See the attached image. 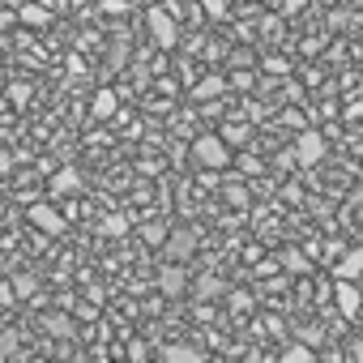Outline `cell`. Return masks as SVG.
I'll return each mask as SVG.
<instances>
[{
	"label": "cell",
	"instance_id": "5",
	"mask_svg": "<svg viewBox=\"0 0 363 363\" xmlns=\"http://www.w3.org/2000/svg\"><path fill=\"white\" fill-rule=\"evenodd\" d=\"M162 252H167L171 261H189V257L197 252V231H193V227H171L167 240H162Z\"/></svg>",
	"mask_w": 363,
	"mask_h": 363
},
{
	"label": "cell",
	"instance_id": "36",
	"mask_svg": "<svg viewBox=\"0 0 363 363\" xmlns=\"http://www.w3.org/2000/svg\"><path fill=\"white\" fill-rule=\"evenodd\" d=\"M5 103H9V99H5V94H0V111H5Z\"/></svg>",
	"mask_w": 363,
	"mask_h": 363
},
{
	"label": "cell",
	"instance_id": "3",
	"mask_svg": "<svg viewBox=\"0 0 363 363\" xmlns=\"http://www.w3.org/2000/svg\"><path fill=\"white\" fill-rule=\"evenodd\" d=\"M325 154H329V141H325V133H316V128H303V133L295 137V145H291V158H295L299 167H316Z\"/></svg>",
	"mask_w": 363,
	"mask_h": 363
},
{
	"label": "cell",
	"instance_id": "19",
	"mask_svg": "<svg viewBox=\"0 0 363 363\" xmlns=\"http://www.w3.org/2000/svg\"><path fill=\"white\" fill-rule=\"evenodd\" d=\"M124 231H128V218H124V214H111V218H103V235H107V240H120Z\"/></svg>",
	"mask_w": 363,
	"mask_h": 363
},
{
	"label": "cell",
	"instance_id": "4",
	"mask_svg": "<svg viewBox=\"0 0 363 363\" xmlns=\"http://www.w3.org/2000/svg\"><path fill=\"white\" fill-rule=\"evenodd\" d=\"M26 218H30V227L43 231V235H65V214H60L52 201H35V206L26 210Z\"/></svg>",
	"mask_w": 363,
	"mask_h": 363
},
{
	"label": "cell",
	"instance_id": "33",
	"mask_svg": "<svg viewBox=\"0 0 363 363\" xmlns=\"http://www.w3.org/2000/svg\"><path fill=\"white\" fill-rule=\"evenodd\" d=\"M103 9H107V13H124L128 5H124V0H103Z\"/></svg>",
	"mask_w": 363,
	"mask_h": 363
},
{
	"label": "cell",
	"instance_id": "35",
	"mask_svg": "<svg viewBox=\"0 0 363 363\" xmlns=\"http://www.w3.org/2000/svg\"><path fill=\"white\" fill-rule=\"evenodd\" d=\"M141 5H162V0H141Z\"/></svg>",
	"mask_w": 363,
	"mask_h": 363
},
{
	"label": "cell",
	"instance_id": "11",
	"mask_svg": "<svg viewBox=\"0 0 363 363\" xmlns=\"http://www.w3.org/2000/svg\"><path fill=\"white\" fill-rule=\"evenodd\" d=\"M18 22H22V26H30V30H43V26L52 22V9H48V5H39V0H26V5L18 9Z\"/></svg>",
	"mask_w": 363,
	"mask_h": 363
},
{
	"label": "cell",
	"instance_id": "31",
	"mask_svg": "<svg viewBox=\"0 0 363 363\" xmlns=\"http://www.w3.org/2000/svg\"><path fill=\"white\" fill-rule=\"evenodd\" d=\"M13 286H18V295H22V299H26V295H30V291H35V278H30V274H26V278H18V282H13Z\"/></svg>",
	"mask_w": 363,
	"mask_h": 363
},
{
	"label": "cell",
	"instance_id": "10",
	"mask_svg": "<svg viewBox=\"0 0 363 363\" xmlns=\"http://www.w3.org/2000/svg\"><path fill=\"white\" fill-rule=\"evenodd\" d=\"M218 94H227V77H223V73H210V77H201V82L189 90L193 103H214Z\"/></svg>",
	"mask_w": 363,
	"mask_h": 363
},
{
	"label": "cell",
	"instance_id": "17",
	"mask_svg": "<svg viewBox=\"0 0 363 363\" xmlns=\"http://www.w3.org/2000/svg\"><path fill=\"white\" fill-rule=\"evenodd\" d=\"M201 13L210 22H227L231 18V0H201Z\"/></svg>",
	"mask_w": 363,
	"mask_h": 363
},
{
	"label": "cell",
	"instance_id": "6",
	"mask_svg": "<svg viewBox=\"0 0 363 363\" xmlns=\"http://www.w3.org/2000/svg\"><path fill=\"white\" fill-rule=\"evenodd\" d=\"M193 282H189V269L179 265V261H171V265H162L158 269V295H167V299H179Z\"/></svg>",
	"mask_w": 363,
	"mask_h": 363
},
{
	"label": "cell",
	"instance_id": "22",
	"mask_svg": "<svg viewBox=\"0 0 363 363\" xmlns=\"http://www.w3.org/2000/svg\"><path fill=\"white\" fill-rule=\"evenodd\" d=\"M5 99H9V103H18V107H26V103H30V86H22V82H13Z\"/></svg>",
	"mask_w": 363,
	"mask_h": 363
},
{
	"label": "cell",
	"instance_id": "32",
	"mask_svg": "<svg viewBox=\"0 0 363 363\" xmlns=\"http://www.w3.org/2000/svg\"><path fill=\"white\" fill-rule=\"evenodd\" d=\"M248 65H252V56H248V52H235V56H231V69H248Z\"/></svg>",
	"mask_w": 363,
	"mask_h": 363
},
{
	"label": "cell",
	"instance_id": "14",
	"mask_svg": "<svg viewBox=\"0 0 363 363\" xmlns=\"http://www.w3.org/2000/svg\"><path fill=\"white\" fill-rule=\"evenodd\" d=\"M193 295H197V299H218V295H227V282H223L218 274H201V278L193 282Z\"/></svg>",
	"mask_w": 363,
	"mask_h": 363
},
{
	"label": "cell",
	"instance_id": "18",
	"mask_svg": "<svg viewBox=\"0 0 363 363\" xmlns=\"http://www.w3.org/2000/svg\"><path fill=\"white\" fill-rule=\"evenodd\" d=\"M235 171H240V175H261V171H265V158H257V154H240V158H235Z\"/></svg>",
	"mask_w": 363,
	"mask_h": 363
},
{
	"label": "cell",
	"instance_id": "29",
	"mask_svg": "<svg viewBox=\"0 0 363 363\" xmlns=\"http://www.w3.org/2000/svg\"><path fill=\"white\" fill-rule=\"evenodd\" d=\"M286 269H291V274H308V261H303L299 252H291V257H286Z\"/></svg>",
	"mask_w": 363,
	"mask_h": 363
},
{
	"label": "cell",
	"instance_id": "16",
	"mask_svg": "<svg viewBox=\"0 0 363 363\" xmlns=\"http://www.w3.org/2000/svg\"><path fill=\"white\" fill-rule=\"evenodd\" d=\"M316 359V350L308 346V342H291L286 350H282V363H312Z\"/></svg>",
	"mask_w": 363,
	"mask_h": 363
},
{
	"label": "cell",
	"instance_id": "20",
	"mask_svg": "<svg viewBox=\"0 0 363 363\" xmlns=\"http://www.w3.org/2000/svg\"><path fill=\"white\" fill-rule=\"evenodd\" d=\"M141 240H145L150 248H162V240H167V227H162V223H145V227H141Z\"/></svg>",
	"mask_w": 363,
	"mask_h": 363
},
{
	"label": "cell",
	"instance_id": "15",
	"mask_svg": "<svg viewBox=\"0 0 363 363\" xmlns=\"http://www.w3.org/2000/svg\"><path fill=\"white\" fill-rule=\"evenodd\" d=\"M167 363H201L206 359V350H197V346H162L158 350Z\"/></svg>",
	"mask_w": 363,
	"mask_h": 363
},
{
	"label": "cell",
	"instance_id": "12",
	"mask_svg": "<svg viewBox=\"0 0 363 363\" xmlns=\"http://www.w3.org/2000/svg\"><path fill=\"white\" fill-rule=\"evenodd\" d=\"M218 133H223V141H227L231 150L252 141V124H248V120H240V116H235V120H223V128H218Z\"/></svg>",
	"mask_w": 363,
	"mask_h": 363
},
{
	"label": "cell",
	"instance_id": "21",
	"mask_svg": "<svg viewBox=\"0 0 363 363\" xmlns=\"http://www.w3.org/2000/svg\"><path fill=\"white\" fill-rule=\"evenodd\" d=\"M261 69H265V73H274V77H282V73H286L291 65H286L282 56H261Z\"/></svg>",
	"mask_w": 363,
	"mask_h": 363
},
{
	"label": "cell",
	"instance_id": "23",
	"mask_svg": "<svg viewBox=\"0 0 363 363\" xmlns=\"http://www.w3.org/2000/svg\"><path fill=\"white\" fill-rule=\"evenodd\" d=\"M227 303H231V312H252V299L244 291H227Z\"/></svg>",
	"mask_w": 363,
	"mask_h": 363
},
{
	"label": "cell",
	"instance_id": "2",
	"mask_svg": "<svg viewBox=\"0 0 363 363\" xmlns=\"http://www.w3.org/2000/svg\"><path fill=\"white\" fill-rule=\"evenodd\" d=\"M145 30H150V39H154L162 52H171V48L179 43V26H175V18H171L162 5H150V13H145Z\"/></svg>",
	"mask_w": 363,
	"mask_h": 363
},
{
	"label": "cell",
	"instance_id": "25",
	"mask_svg": "<svg viewBox=\"0 0 363 363\" xmlns=\"http://www.w3.org/2000/svg\"><path fill=\"white\" fill-rule=\"evenodd\" d=\"M295 337H299V342H308V346H316V342H320V325H299V329H295Z\"/></svg>",
	"mask_w": 363,
	"mask_h": 363
},
{
	"label": "cell",
	"instance_id": "7",
	"mask_svg": "<svg viewBox=\"0 0 363 363\" xmlns=\"http://www.w3.org/2000/svg\"><path fill=\"white\" fill-rule=\"evenodd\" d=\"M333 303H337V312H342L346 320H354V316L363 312V291H359L350 278H337V286H333Z\"/></svg>",
	"mask_w": 363,
	"mask_h": 363
},
{
	"label": "cell",
	"instance_id": "9",
	"mask_svg": "<svg viewBox=\"0 0 363 363\" xmlns=\"http://www.w3.org/2000/svg\"><path fill=\"white\" fill-rule=\"evenodd\" d=\"M333 278H350V282L363 278V244H359V248H346V252L333 261Z\"/></svg>",
	"mask_w": 363,
	"mask_h": 363
},
{
	"label": "cell",
	"instance_id": "28",
	"mask_svg": "<svg viewBox=\"0 0 363 363\" xmlns=\"http://www.w3.org/2000/svg\"><path fill=\"white\" fill-rule=\"evenodd\" d=\"M227 197H231V206H240V210L248 206V193H244L240 184H231V189H227Z\"/></svg>",
	"mask_w": 363,
	"mask_h": 363
},
{
	"label": "cell",
	"instance_id": "34",
	"mask_svg": "<svg viewBox=\"0 0 363 363\" xmlns=\"http://www.w3.org/2000/svg\"><path fill=\"white\" fill-rule=\"evenodd\" d=\"M261 5H269V9H278V5H282V0H261Z\"/></svg>",
	"mask_w": 363,
	"mask_h": 363
},
{
	"label": "cell",
	"instance_id": "1",
	"mask_svg": "<svg viewBox=\"0 0 363 363\" xmlns=\"http://www.w3.org/2000/svg\"><path fill=\"white\" fill-rule=\"evenodd\" d=\"M193 162L201 171H227L235 158H231V145L223 141V133H201V137H193Z\"/></svg>",
	"mask_w": 363,
	"mask_h": 363
},
{
	"label": "cell",
	"instance_id": "24",
	"mask_svg": "<svg viewBox=\"0 0 363 363\" xmlns=\"http://www.w3.org/2000/svg\"><path fill=\"white\" fill-rule=\"evenodd\" d=\"M18 342H22V333H18V329H5V333H0V354H13Z\"/></svg>",
	"mask_w": 363,
	"mask_h": 363
},
{
	"label": "cell",
	"instance_id": "26",
	"mask_svg": "<svg viewBox=\"0 0 363 363\" xmlns=\"http://www.w3.org/2000/svg\"><path fill=\"white\" fill-rule=\"evenodd\" d=\"M48 329L56 333V337H69L73 329H69V316H48Z\"/></svg>",
	"mask_w": 363,
	"mask_h": 363
},
{
	"label": "cell",
	"instance_id": "27",
	"mask_svg": "<svg viewBox=\"0 0 363 363\" xmlns=\"http://www.w3.org/2000/svg\"><path fill=\"white\" fill-rule=\"evenodd\" d=\"M227 86H240V90H248V86H252V73H240V69H235V73L227 77Z\"/></svg>",
	"mask_w": 363,
	"mask_h": 363
},
{
	"label": "cell",
	"instance_id": "13",
	"mask_svg": "<svg viewBox=\"0 0 363 363\" xmlns=\"http://www.w3.org/2000/svg\"><path fill=\"white\" fill-rule=\"evenodd\" d=\"M116 107H120V94L116 90H94V99H90V116L94 120H111Z\"/></svg>",
	"mask_w": 363,
	"mask_h": 363
},
{
	"label": "cell",
	"instance_id": "8",
	"mask_svg": "<svg viewBox=\"0 0 363 363\" xmlns=\"http://www.w3.org/2000/svg\"><path fill=\"white\" fill-rule=\"evenodd\" d=\"M48 189H52V197H77L82 193V171L77 167H60Z\"/></svg>",
	"mask_w": 363,
	"mask_h": 363
},
{
	"label": "cell",
	"instance_id": "30",
	"mask_svg": "<svg viewBox=\"0 0 363 363\" xmlns=\"http://www.w3.org/2000/svg\"><path fill=\"white\" fill-rule=\"evenodd\" d=\"M9 26H18V9H0V30H9Z\"/></svg>",
	"mask_w": 363,
	"mask_h": 363
}]
</instances>
